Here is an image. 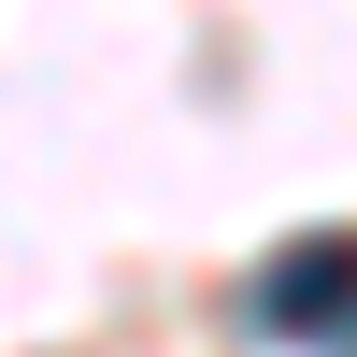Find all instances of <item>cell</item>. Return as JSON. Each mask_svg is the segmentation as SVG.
<instances>
[{"label": "cell", "instance_id": "obj_1", "mask_svg": "<svg viewBox=\"0 0 357 357\" xmlns=\"http://www.w3.org/2000/svg\"><path fill=\"white\" fill-rule=\"evenodd\" d=\"M257 329L272 343H343L357 329V229H301V243L257 272Z\"/></svg>", "mask_w": 357, "mask_h": 357}]
</instances>
